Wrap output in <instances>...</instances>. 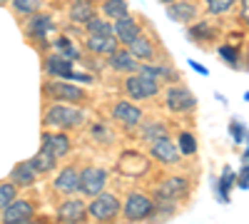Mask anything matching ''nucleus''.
Returning <instances> with one entry per match:
<instances>
[{
    "label": "nucleus",
    "mask_w": 249,
    "mask_h": 224,
    "mask_svg": "<svg viewBox=\"0 0 249 224\" xmlns=\"http://www.w3.org/2000/svg\"><path fill=\"white\" fill-rule=\"evenodd\" d=\"M140 72L147 75V77H155V80H170V77L177 80V75H175L172 68H167V65H142Z\"/></svg>",
    "instance_id": "nucleus-26"
},
{
    "label": "nucleus",
    "mask_w": 249,
    "mask_h": 224,
    "mask_svg": "<svg viewBox=\"0 0 249 224\" xmlns=\"http://www.w3.org/2000/svg\"><path fill=\"white\" fill-rule=\"evenodd\" d=\"M43 122H45V127H62V130L80 127L82 122H85V112L75 105H70V103H55L45 112Z\"/></svg>",
    "instance_id": "nucleus-1"
},
{
    "label": "nucleus",
    "mask_w": 249,
    "mask_h": 224,
    "mask_svg": "<svg viewBox=\"0 0 249 224\" xmlns=\"http://www.w3.org/2000/svg\"><path fill=\"white\" fill-rule=\"evenodd\" d=\"M197 15H199V8L192 0H175V3L167 5V17H172L175 23H182V25H190L192 20H197Z\"/></svg>",
    "instance_id": "nucleus-12"
},
{
    "label": "nucleus",
    "mask_w": 249,
    "mask_h": 224,
    "mask_svg": "<svg viewBox=\"0 0 249 224\" xmlns=\"http://www.w3.org/2000/svg\"><path fill=\"white\" fill-rule=\"evenodd\" d=\"M107 63H110V68H112L115 72H135V70H140L137 57H135L130 50H124V48H117V50L107 57Z\"/></svg>",
    "instance_id": "nucleus-17"
},
{
    "label": "nucleus",
    "mask_w": 249,
    "mask_h": 224,
    "mask_svg": "<svg viewBox=\"0 0 249 224\" xmlns=\"http://www.w3.org/2000/svg\"><path fill=\"white\" fill-rule=\"evenodd\" d=\"M124 92H127L130 100H150L155 95H160V80L147 77V75H130L124 80Z\"/></svg>",
    "instance_id": "nucleus-3"
},
{
    "label": "nucleus",
    "mask_w": 249,
    "mask_h": 224,
    "mask_svg": "<svg viewBox=\"0 0 249 224\" xmlns=\"http://www.w3.org/2000/svg\"><path fill=\"white\" fill-rule=\"evenodd\" d=\"M95 17V8H92V0H75L70 5V20L72 23H90Z\"/></svg>",
    "instance_id": "nucleus-21"
},
{
    "label": "nucleus",
    "mask_w": 249,
    "mask_h": 224,
    "mask_svg": "<svg viewBox=\"0 0 249 224\" xmlns=\"http://www.w3.org/2000/svg\"><path fill=\"white\" fill-rule=\"evenodd\" d=\"M53 48H57V52H60L62 57H68V60H77V57H80V52H77L75 45H72V40H68V37H57Z\"/></svg>",
    "instance_id": "nucleus-34"
},
{
    "label": "nucleus",
    "mask_w": 249,
    "mask_h": 224,
    "mask_svg": "<svg viewBox=\"0 0 249 224\" xmlns=\"http://www.w3.org/2000/svg\"><path fill=\"white\" fill-rule=\"evenodd\" d=\"M150 155H152L155 159H160L162 165H175V162H179V157H182L179 147L170 139V135L150 142Z\"/></svg>",
    "instance_id": "nucleus-9"
},
{
    "label": "nucleus",
    "mask_w": 249,
    "mask_h": 224,
    "mask_svg": "<svg viewBox=\"0 0 249 224\" xmlns=\"http://www.w3.org/2000/svg\"><path fill=\"white\" fill-rule=\"evenodd\" d=\"M164 105L172 112H192L197 107V97L182 85H170L164 92Z\"/></svg>",
    "instance_id": "nucleus-7"
},
{
    "label": "nucleus",
    "mask_w": 249,
    "mask_h": 224,
    "mask_svg": "<svg viewBox=\"0 0 249 224\" xmlns=\"http://www.w3.org/2000/svg\"><path fill=\"white\" fill-rule=\"evenodd\" d=\"M187 35H190L195 43H207V40L214 37V30H212V25H207V23H197L195 28H190Z\"/></svg>",
    "instance_id": "nucleus-29"
},
{
    "label": "nucleus",
    "mask_w": 249,
    "mask_h": 224,
    "mask_svg": "<svg viewBox=\"0 0 249 224\" xmlns=\"http://www.w3.org/2000/svg\"><path fill=\"white\" fill-rule=\"evenodd\" d=\"M88 214V205L82 199H65L57 209V222L60 224H82Z\"/></svg>",
    "instance_id": "nucleus-8"
},
{
    "label": "nucleus",
    "mask_w": 249,
    "mask_h": 224,
    "mask_svg": "<svg viewBox=\"0 0 249 224\" xmlns=\"http://www.w3.org/2000/svg\"><path fill=\"white\" fill-rule=\"evenodd\" d=\"M204 5L212 15H224L237 5V0H204Z\"/></svg>",
    "instance_id": "nucleus-32"
},
{
    "label": "nucleus",
    "mask_w": 249,
    "mask_h": 224,
    "mask_svg": "<svg viewBox=\"0 0 249 224\" xmlns=\"http://www.w3.org/2000/svg\"><path fill=\"white\" fill-rule=\"evenodd\" d=\"M160 3H164V5H170V3H175V0H160Z\"/></svg>",
    "instance_id": "nucleus-40"
},
{
    "label": "nucleus",
    "mask_w": 249,
    "mask_h": 224,
    "mask_svg": "<svg viewBox=\"0 0 249 224\" xmlns=\"http://www.w3.org/2000/svg\"><path fill=\"white\" fill-rule=\"evenodd\" d=\"M160 137H167V125H162V122H152V125H144L142 130V139L147 142H155Z\"/></svg>",
    "instance_id": "nucleus-30"
},
{
    "label": "nucleus",
    "mask_w": 249,
    "mask_h": 224,
    "mask_svg": "<svg viewBox=\"0 0 249 224\" xmlns=\"http://www.w3.org/2000/svg\"><path fill=\"white\" fill-rule=\"evenodd\" d=\"M50 33H53V17L50 15H43V13L30 15V23H28L30 37H48Z\"/></svg>",
    "instance_id": "nucleus-20"
},
{
    "label": "nucleus",
    "mask_w": 249,
    "mask_h": 224,
    "mask_svg": "<svg viewBox=\"0 0 249 224\" xmlns=\"http://www.w3.org/2000/svg\"><path fill=\"white\" fill-rule=\"evenodd\" d=\"M3 3H5V0H3Z\"/></svg>",
    "instance_id": "nucleus-41"
},
{
    "label": "nucleus",
    "mask_w": 249,
    "mask_h": 224,
    "mask_svg": "<svg viewBox=\"0 0 249 224\" xmlns=\"http://www.w3.org/2000/svg\"><path fill=\"white\" fill-rule=\"evenodd\" d=\"M120 212H122L120 199H117L115 194H107V192L92 197L90 205H88V214H90L92 219H97V222H112Z\"/></svg>",
    "instance_id": "nucleus-2"
},
{
    "label": "nucleus",
    "mask_w": 249,
    "mask_h": 224,
    "mask_svg": "<svg viewBox=\"0 0 249 224\" xmlns=\"http://www.w3.org/2000/svg\"><path fill=\"white\" fill-rule=\"evenodd\" d=\"M13 199H18V185L15 182H3L0 185V209H5Z\"/></svg>",
    "instance_id": "nucleus-31"
},
{
    "label": "nucleus",
    "mask_w": 249,
    "mask_h": 224,
    "mask_svg": "<svg viewBox=\"0 0 249 224\" xmlns=\"http://www.w3.org/2000/svg\"><path fill=\"white\" fill-rule=\"evenodd\" d=\"M190 68H195V72H199V75H207V70L199 65V63H195V60H192V63H190Z\"/></svg>",
    "instance_id": "nucleus-39"
},
{
    "label": "nucleus",
    "mask_w": 249,
    "mask_h": 224,
    "mask_svg": "<svg viewBox=\"0 0 249 224\" xmlns=\"http://www.w3.org/2000/svg\"><path fill=\"white\" fill-rule=\"evenodd\" d=\"M239 17H242V23L249 25V0H242V10H239Z\"/></svg>",
    "instance_id": "nucleus-38"
},
{
    "label": "nucleus",
    "mask_w": 249,
    "mask_h": 224,
    "mask_svg": "<svg viewBox=\"0 0 249 224\" xmlns=\"http://www.w3.org/2000/svg\"><path fill=\"white\" fill-rule=\"evenodd\" d=\"M55 162H57V157H55V155H50L48 150H40V152L30 159V165H33V170H35V172L43 174V172H53V170H55Z\"/></svg>",
    "instance_id": "nucleus-25"
},
{
    "label": "nucleus",
    "mask_w": 249,
    "mask_h": 224,
    "mask_svg": "<svg viewBox=\"0 0 249 224\" xmlns=\"http://www.w3.org/2000/svg\"><path fill=\"white\" fill-rule=\"evenodd\" d=\"M115 37L120 40V45H130L140 37V23L132 15H124L120 20H115Z\"/></svg>",
    "instance_id": "nucleus-14"
},
{
    "label": "nucleus",
    "mask_w": 249,
    "mask_h": 224,
    "mask_svg": "<svg viewBox=\"0 0 249 224\" xmlns=\"http://www.w3.org/2000/svg\"><path fill=\"white\" fill-rule=\"evenodd\" d=\"M219 57L224 60V63H230L232 68L239 65V60H237V48H234V45H222V48H219Z\"/></svg>",
    "instance_id": "nucleus-36"
},
{
    "label": "nucleus",
    "mask_w": 249,
    "mask_h": 224,
    "mask_svg": "<svg viewBox=\"0 0 249 224\" xmlns=\"http://www.w3.org/2000/svg\"><path fill=\"white\" fill-rule=\"evenodd\" d=\"M43 150H48L50 155H55L60 159V157H65L72 150V145H70L68 135H62V132H45L43 135Z\"/></svg>",
    "instance_id": "nucleus-16"
},
{
    "label": "nucleus",
    "mask_w": 249,
    "mask_h": 224,
    "mask_svg": "<svg viewBox=\"0 0 249 224\" xmlns=\"http://www.w3.org/2000/svg\"><path fill=\"white\" fill-rule=\"evenodd\" d=\"M177 147H179L182 155H195V152H197V139H195V135L182 132V135H179V142H177Z\"/></svg>",
    "instance_id": "nucleus-35"
},
{
    "label": "nucleus",
    "mask_w": 249,
    "mask_h": 224,
    "mask_svg": "<svg viewBox=\"0 0 249 224\" xmlns=\"http://www.w3.org/2000/svg\"><path fill=\"white\" fill-rule=\"evenodd\" d=\"M232 182H234V172L227 167L222 172V179H219V185H217V194L222 202H230V190H232Z\"/></svg>",
    "instance_id": "nucleus-27"
},
{
    "label": "nucleus",
    "mask_w": 249,
    "mask_h": 224,
    "mask_svg": "<svg viewBox=\"0 0 249 224\" xmlns=\"http://www.w3.org/2000/svg\"><path fill=\"white\" fill-rule=\"evenodd\" d=\"M10 182H15L18 187H30L33 182H35V170H33L30 162H23V165H18V167L13 170Z\"/></svg>",
    "instance_id": "nucleus-23"
},
{
    "label": "nucleus",
    "mask_w": 249,
    "mask_h": 224,
    "mask_svg": "<svg viewBox=\"0 0 249 224\" xmlns=\"http://www.w3.org/2000/svg\"><path fill=\"white\" fill-rule=\"evenodd\" d=\"M35 214V207L25 199H13L10 205L3 209V222L5 224H28Z\"/></svg>",
    "instance_id": "nucleus-10"
},
{
    "label": "nucleus",
    "mask_w": 249,
    "mask_h": 224,
    "mask_svg": "<svg viewBox=\"0 0 249 224\" xmlns=\"http://www.w3.org/2000/svg\"><path fill=\"white\" fill-rule=\"evenodd\" d=\"M155 214V202L147 197V194H140V192H132L122 205V217L127 222H142Z\"/></svg>",
    "instance_id": "nucleus-4"
},
{
    "label": "nucleus",
    "mask_w": 249,
    "mask_h": 224,
    "mask_svg": "<svg viewBox=\"0 0 249 224\" xmlns=\"http://www.w3.org/2000/svg\"><path fill=\"white\" fill-rule=\"evenodd\" d=\"M43 5V0H13V8L20 15H35Z\"/></svg>",
    "instance_id": "nucleus-33"
},
{
    "label": "nucleus",
    "mask_w": 249,
    "mask_h": 224,
    "mask_svg": "<svg viewBox=\"0 0 249 224\" xmlns=\"http://www.w3.org/2000/svg\"><path fill=\"white\" fill-rule=\"evenodd\" d=\"M55 190L62 194H75L80 192V172L75 167H65L55 177Z\"/></svg>",
    "instance_id": "nucleus-18"
},
{
    "label": "nucleus",
    "mask_w": 249,
    "mask_h": 224,
    "mask_svg": "<svg viewBox=\"0 0 249 224\" xmlns=\"http://www.w3.org/2000/svg\"><path fill=\"white\" fill-rule=\"evenodd\" d=\"M85 45H88V50H90L92 55H105V57H110V55L120 48V40H117L115 35H88Z\"/></svg>",
    "instance_id": "nucleus-15"
},
{
    "label": "nucleus",
    "mask_w": 249,
    "mask_h": 224,
    "mask_svg": "<svg viewBox=\"0 0 249 224\" xmlns=\"http://www.w3.org/2000/svg\"><path fill=\"white\" fill-rule=\"evenodd\" d=\"M102 15L107 20H120L124 15H130V5L124 0H105L102 3Z\"/></svg>",
    "instance_id": "nucleus-24"
},
{
    "label": "nucleus",
    "mask_w": 249,
    "mask_h": 224,
    "mask_svg": "<svg viewBox=\"0 0 249 224\" xmlns=\"http://www.w3.org/2000/svg\"><path fill=\"white\" fill-rule=\"evenodd\" d=\"M45 95L57 100V103H70V105H80L88 100V92L72 83H50L45 85Z\"/></svg>",
    "instance_id": "nucleus-6"
},
{
    "label": "nucleus",
    "mask_w": 249,
    "mask_h": 224,
    "mask_svg": "<svg viewBox=\"0 0 249 224\" xmlns=\"http://www.w3.org/2000/svg\"><path fill=\"white\" fill-rule=\"evenodd\" d=\"M105 185H107V172L102 167H85L80 172V192L85 197H97L105 192Z\"/></svg>",
    "instance_id": "nucleus-5"
},
{
    "label": "nucleus",
    "mask_w": 249,
    "mask_h": 224,
    "mask_svg": "<svg viewBox=\"0 0 249 224\" xmlns=\"http://www.w3.org/2000/svg\"><path fill=\"white\" fill-rule=\"evenodd\" d=\"M127 50H130L137 60H144V63H150V60L155 57V45H152V40L144 37V35H140L135 43H130Z\"/></svg>",
    "instance_id": "nucleus-22"
},
{
    "label": "nucleus",
    "mask_w": 249,
    "mask_h": 224,
    "mask_svg": "<svg viewBox=\"0 0 249 224\" xmlns=\"http://www.w3.org/2000/svg\"><path fill=\"white\" fill-rule=\"evenodd\" d=\"M88 30H90V35H115V25L107 23V20H102V17H97V15L88 23Z\"/></svg>",
    "instance_id": "nucleus-28"
},
{
    "label": "nucleus",
    "mask_w": 249,
    "mask_h": 224,
    "mask_svg": "<svg viewBox=\"0 0 249 224\" xmlns=\"http://www.w3.org/2000/svg\"><path fill=\"white\" fill-rule=\"evenodd\" d=\"M187 192H190V179H184V177H170V179H164L162 185L157 187V197L160 199H179L184 197Z\"/></svg>",
    "instance_id": "nucleus-13"
},
{
    "label": "nucleus",
    "mask_w": 249,
    "mask_h": 224,
    "mask_svg": "<svg viewBox=\"0 0 249 224\" xmlns=\"http://www.w3.org/2000/svg\"><path fill=\"white\" fill-rule=\"evenodd\" d=\"M230 132H232L234 142H242V137H244V130H242V125H239V122H232V125H230Z\"/></svg>",
    "instance_id": "nucleus-37"
},
{
    "label": "nucleus",
    "mask_w": 249,
    "mask_h": 224,
    "mask_svg": "<svg viewBox=\"0 0 249 224\" xmlns=\"http://www.w3.org/2000/svg\"><path fill=\"white\" fill-rule=\"evenodd\" d=\"M45 70H48L50 75L62 77V80H72V75H75V70H72V60L62 57V55H50V57L45 60Z\"/></svg>",
    "instance_id": "nucleus-19"
},
{
    "label": "nucleus",
    "mask_w": 249,
    "mask_h": 224,
    "mask_svg": "<svg viewBox=\"0 0 249 224\" xmlns=\"http://www.w3.org/2000/svg\"><path fill=\"white\" fill-rule=\"evenodd\" d=\"M112 117L120 122L122 127H137L142 122V110L135 103H130V100H122V103H117L112 107Z\"/></svg>",
    "instance_id": "nucleus-11"
}]
</instances>
